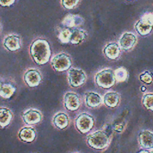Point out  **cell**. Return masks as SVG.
Segmentation results:
<instances>
[{"label": "cell", "mask_w": 153, "mask_h": 153, "mask_svg": "<svg viewBox=\"0 0 153 153\" xmlns=\"http://www.w3.org/2000/svg\"><path fill=\"white\" fill-rule=\"evenodd\" d=\"M114 130L117 131V132H121L123 130V126L121 125V124H118L115 126V127H114Z\"/></svg>", "instance_id": "cell-29"}, {"label": "cell", "mask_w": 153, "mask_h": 153, "mask_svg": "<svg viewBox=\"0 0 153 153\" xmlns=\"http://www.w3.org/2000/svg\"><path fill=\"white\" fill-rule=\"evenodd\" d=\"M118 42L122 50L128 51L135 46L137 42V37L133 33L127 32L121 36Z\"/></svg>", "instance_id": "cell-11"}, {"label": "cell", "mask_w": 153, "mask_h": 153, "mask_svg": "<svg viewBox=\"0 0 153 153\" xmlns=\"http://www.w3.org/2000/svg\"><path fill=\"white\" fill-rule=\"evenodd\" d=\"M14 115L7 107L1 106L0 108V126L1 128L7 127L11 122Z\"/></svg>", "instance_id": "cell-21"}, {"label": "cell", "mask_w": 153, "mask_h": 153, "mask_svg": "<svg viewBox=\"0 0 153 153\" xmlns=\"http://www.w3.org/2000/svg\"><path fill=\"white\" fill-rule=\"evenodd\" d=\"M72 33V29L66 27L61 30L58 35L59 39L61 42L63 44L69 43L70 41V38Z\"/></svg>", "instance_id": "cell-25"}, {"label": "cell", "mask_w": 153, "mask_h": 153, "mask_svg": "<svg viewBox=\"0 0 153 153\" xmlns=\"http://www.w3.org/2000/svg\"><path fill=\"white\" fill-rule=\"evenodd\" d=\"M85 105L89 108H96L103 103V97L97 92L88 91L84 94Z\"/></svg>", "instance_id": "cell-13"}, {"label": "cell", "mask_w": 153, "mask_h": 153, "mask_svg": "<svg viewBox=\"0 0 153 153\" xmlns=\"http://www.w3.org/2000/svg\"><path fill=\"white\" fill-rule=\"evenodd\" d=\"M115 78L117 82H122L126 81L128 77V73L127 69L123 67L118 68L114 71Z\"/></svg>", "instance_id": "cell-24"}, {"label": "cell", "mask_w": 153, "mask_h": 153, "mask_svg": "<svg viewBox=\"0 0 153 153\" xmlns=\"http://www.w3.org/2000/svg\"><path fill=\"white\" fill-rule=\"evenodd\" d=\"M139 79L145 84H151L153 82V74L148 71H144L139 75Z\"/></svg>", "instance_id": "cell-26"}, {"label": "cell", "mask_w": 153, "mask_h": 153, "mask_svg": "<svg viewBox=\"0 0 153 153\" xmlns=\"http://www.w3.org/2000/svg\"><path fill=\"white\" fill-rule=\"evenodd\" d=\"M72 59L70 56L65 53H59L51 59V65L57 72L68 71L72 66Z\"/></svg>", "instance_id": "cell-5"}, {"label": "cell", "mask_w": 153, "mask_h": 153, "mask_svg": "<svg viewBox=\"0 0 153 153\" xmlns=\"http://www.w3.org/2000/svg\"><path fill=\"white\" fill-rule=\"evenodd\" d=\"M121 47L119 44L111 42L108 43L103 48V53L110 60H115L120 55Z\"/></svg>", "instance_id": "cell-20"}, {"label": "cell", "mask_w": 153, "mask_h": 153, "mask_svg": "<svg viewBox=\"0 0 153 153\" xmlns=\"http://www.w3.org/2000/svg\"><path fill=\"white\" fill-rule=\"evenodd\" d=\"M116 78L114 71L111 68H105L98 72L94 76L96 84L105 89L112 87L116 83Z\"/></svg>", "instance_id": "cell-3"}, {"label": "cell", "mask_w": 153, "mask_h": 153, "mask_svg": "<svg viewBox=\"0 0 153 153\" xmlns=\"http://www.w3.org/2000/svg\"><path fill=\"white\" fill-rule=\"evenodd\" d=\"M63 105L69 111H77L81 105L79 96L75 92L68 91L63 96Z\"/></svg>", "instance_id": "cell-9"}, {"label": "cell", "mask_w": 153, "mask_h": 153, "mask_svg": "<svg viewBox=\"0 0 153 153\" xmlns=\"http://www.w3.org/2000/svg\"><path fill=\"white\" fill-rule=\"evenodd\" d=\"M142 103L146 109L153 111V93H144L142 97Z\"/></svg>", "instance_id": "cell-23"}, {"label": "cell", "mask_w": 153, "mask_h": 153, "mask_svg": "<svg viewBox=\"0 0 153 153\" xmlns=\"http://www.w3.org/2000/svg\"><path fill=\"white\" fill-rule=\"evenodd\" d=\"M127 1H131V0H127Z\"/></svg>", "instance_id": "cell-34"}, {"label": "cell", "mask_w": 153, "mask_h": 153, "mask_svg": "<svg viewBox=\"0 0 153 153\" xmlns=\"http://www.w3.org/2000/svg\"><path fill=\"white\" fill-rule=\"evenodd\" d=\"M120 99V95L118 92L108 91L103 96V103L108 108H114L119 105Z\"/></svg>", "instance_id": "cell-18"}, {"label": "cell", "mask_w": 153, "mask_h": 153, "mask_svg": "<svg viewBox=\"0 0 153 153\" xmlns=\"http://www.w3.org/2000/svg\"><path fill=\"white\" fill-rule=\"evenodd\" d=\"M74 153H80V152H74Z\"/></svg>", "instance_id": "cell-33"}, {"label": "cell", "mask_w": 153, "mask_h": 153, "mask_svg": "<svg viewBox=\"0 0 153 153\" xmlns=\"http://www.w3.org/2000/svg\"><path fill=\"white\" fill-rule=\"evenodd\" d=\"M137 153H150V151L146 149H142L139 151Z\"/></svg>", "instance_id": "cell-30"}, {"label": "cell", "mask_w": 153, "mask_h": 153, "mask_svg": "<svg viewBox=\"0 0 153 153\" xmlns=\"http://www.w3.org/2000/svg\"><path fill=\"white\" fill-rule=\"evenodd\" d=\"M140 90L142 92H145L146 90V87L145 86V85H142L140 87Z\"/></svg>", "instance_id": "cell-31"}, {"label": "cell", "mask_w": 153, "mask_h": 153, "mask_svg": "<svg viewBox=\"0 0 153 153\" xmlns=\"http://www.w3.org/2000/svg\"><path fill=\"white\" fill-rule=\"evenodd\" d=\"M95 120L93 115L83 112L79 114L75 119L76 129L81 134H85L94 127Z\"/></svg>", "instance_id": "cell-4"}, {"label": "cell", "mask_w": 153, "mask_h": 153, "mask_svg": "<svg viewBox=\"0 0 153 153\" xmlns=\"http://www.w3.org/2000/svg\"><path fill=\"white\" fill-rule=\"evenodd\" d=\"M19 139L26 143H31L35 140L36 137V131L32 126H23L18 132Z\"/></svg>", "instance_id": "cell-16"}, {"label": "cell", "mask_w": 153, "mask_h": 153, "mask_svg": "<svg viewBox=\"0 0 153 153\" xmlns=\"http://www.w3.org/2000/svg\"><path fill=\"white\" fill-rule=\"evenodd\" d=\"M150 153H153V149H152L151 151H150Z\"/></svg>", "instance_id": "cell-32"}, {"label": "cell", "mask_w": 153, "mask_h": 153, "mask_svg": "<svg viewBox=\"0 0 153 153\" xmlns=\"http://www.w3.org/2000/svg\"><path fill=\"white\" fill-rule=\"evenodd\" d=\"M138 141L143 149H153V132L148 130L140 131L138 134Z\"/></svg>", "instance_id": "cell-12"}, {"label": "cell", "mask_w": 153, "mask_h": 153, "mask_svg": "<svg viewBox=\"0 0 153 153\" xmlns=\"http://www.w3.org/2000/svg\"><path fill=\"white\" fill-rule=\"evenodd\" d=\"M87 38V33L85 30L78 29H72V33L70 38L69 42L74 45H78L81 44Z\"/></svg>", "instance_id": "cell-22"}, {"label": "cell", "mask_w": 153, "mask_h": 153, "mask_svg": "<svg viewBox=\"0 0 153 153\" xmlns=\"http://www.w3.org/2000/svg\"><path fill=\"white\" fill-rule=\"evenodd\" d=\"M68 81L69 85L74 88L82 85L87 81V75L81 68H71L68 72Z\"/></svg>", "instance_id": "cell-7"}, {"label": "cell", "mask_w": 153, "mask_h": 153, "mask_svg": "<svg viewBox=\"0 0 153 153\" xmlns=\"http://www.w3.org/2000/svg\"><path fill=\"white\" fill-rule=\"evenodd\" d=\"M23 81L29 87L38 86L42 81L41 72L36 68H29L23 74Z\"/></svg>", "instance_id": "cell-8"}, {"label": "cell", "mask_w": 153, "mask_h": 153, "mask_svg": "<svg viewBox=\"0 0 153 153\" xmlns=\"http://www.w3.org/2000/svg\"><path fill=\"white\" fill-rule=\"evenodd\" d=\"M80 0H61L62 5L66 9L71 10L75 7Z\"/></svg>", "instance_id": "cell-27"}, {"label": "cell", "mask_w": 153, "mask_h": 153, "mask_svg": "<svg viewBox=\"0 0 153 153\" xmlns=\"http://www.w3.org/2000/svg\"><path fill=\"white\" fill-rule=\"evenodd\" d=\"M134 28L137 33L142 36L149 35L153 29V14L146 13L135 23Z\"/></svg>", "instance_id": "cell-6"}, {"label": "cell", "mask_w": 153, "mask_h": 153, "mask_svg": "<svg viewBox=\"0 0 153 153\" xmlns=\"http://www.w3.org/2000/svg\"><path fill=\"white\" fill-rule=\"evenodd\" d=\"M86 140L89 147L100 151L105 149L109 146L111 139L106 131L103 130H98L88 134Z\"/></svg>", "instance_id": "cell-2"}, {"label": "cell", "mask_w": 153, "mask_h": 153, "mask_svg": "<svg viewBox=\"0 0 153 153\" xmlns=\"http://www.w3.org/2000/svg\"><path fill=\"white\" fill-rule=\"evenodd\" d=\"M70 122L69 115L65 112L59 111L56 113L52 118V123L54 126L59 129L64 130L66 128Z\"/></svg>", "instance_id": "cell-15"}, {"label": "cell", "mask_w": 153, "mask_h": 153, "mask_svg": "<svg viewBox=\"0 0 153 153\" xmlns=\"http://www.w3.org/2000/svg\"><path fill=\"white\" fill-rule=\"evenodd\" d=\"M23 122L27 125H35L42 120V114L40 111L35 108H29L24 111L22 115Z\"/></svg>", "instance_id": "cell-10"}, {"label": "cell", "mask_w": 153, "mask_h": 153, "mask_svg": "<svg viewBox=\"0 0 153 153\" xmlns=\"http://www.w3.org/2000/svg\"><path fill=\"white\" fill-rule=\"evenodd\" d=\"M16 0H0L1 5L2 7H9L12 5Z\"/></svg>", "instance_id": "cell-28"}, {"label": "cell", "mask_w": 153, "mask_h": 153, "mask_svg": "<svg viewBox=\"0 0 153 153\" xmlns=\"http://www.w3.org/2000/svg\"><path fill=\"white\" fill-rule=\"evenodd\" d=\"M29 54L33 62L38 65L46 64L50 59L51 51L50 44L44 38H37L30 45Z\"/></svg>", "instance_id": "cell-1"}, {"label": "cell", "mask_w": 153, "mask_h": 153, "mask_svg": "<svg viewBox=\"0 0 153 153\" xmlns=\"http://www.w3.org/2000/svg\"><path fill=\"white\" fill-rule=\"evenodd\" d=\"M0 85V95L2 98L10 99L16 91L17 87L15 84L7 79L1 78Z\"/></svg>", "instance_id": "cell-14"}, {"label": "cell", "mask_w": 153, "mask_h": 153, "mask_svg": "<svg viewBox=\"0 0 153 153\" xmlns=\"http://www.w3.org/2000/svg\"><path fill=\"white\" fill-rule=\"evenodd\" d=\"M4 47L10 51H16L21 48L20 37L15 34L6 36L3 40Z\"/></svg>", "instance_id": "cell-17"}, {"label": "cell", "mask_w": 153, "mask_h": 153, "mask_svg": "<svg viewBox=\"0 0 153 153\" xmlns=\"http://www.w3.org/2000/svg\"><path fill=\"white\" fill-rule=\"evenodd\" d=\"M84 23V19L78 14H68L62 22V24L66 27L72 28L81 26Z\"/></svg>", "instance_id": "cell-19"}]
</instances>
